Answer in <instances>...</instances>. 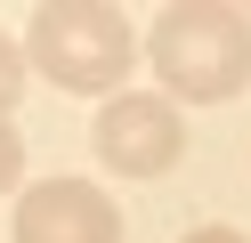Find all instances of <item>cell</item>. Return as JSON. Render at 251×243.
<instances>
[{"label":"cell","mask_w":251,"mask_h":243,"mask_svg":"<svg viewBox=\"0 0 251 243\" xmlns=\"http://www.w3.org/2000/svg\"><path fill=\"white\" fill-rule=\"evenodd\" d=\"M178 243H251L243 227H195V235H178Z\"/></svg>","instance_id":"cell-7"},{"label":"cell","mask_w":251,"mask_h":243,"mask_svg":"<svg viewBox=\"0 0 251 243\" xmlns=\"http://www.w3.org/2000/svg\"><path fill=\"white\" fill-rule=\"evenodd\" d=\"M17 243H122L114 194H98L89 178H41L17 194Z\"/></svg>","instance_id":"cell-4"},{"label":"cell","mask_w":251,"mask_h":243,"mask_svg":"<svg viewBox=\"0 0 251 243\" xmlns=\"http://www.w3.org/2000/svg\"><path fill=\"white\" fill-rule=\"evenodd\" d=\"M17 97H25V49L8 41V32H0V122L17 113Z\"/></svg>","instance_id":"cell-5"},{"label":"cell","mask_w":251,"mask_h":243,"mask_svg":"<svg viewBox=\"0 0 251 243\" xmlns=\"http://www.w3.org/2000/svg\"><path fill=\"white\" fill-rule=\"evenodd\" d=\"M98 162L105 170H122V178H162L170 162L186 154V122H178V106L170 97H154V89H122V97H105V113H98Z\"/></svg>","instance_id":"cell-3"},{"label":"cell","mask_w":251,"mask_h":243,"mask_svg":"<svg viewBox=\"0 0 251 243\" xmlns=\"http://www.w3.org/2000/svg\"><path fill=\"white\" fill-rule=\"evenodd\" d=\"M170 106H227L251 89V16L235 0H170L146 32Z\"/></svg>","instance_id":"cell-1"},{"label":"cell","mask_w":251,"mask_h":243,"mask_svg":"<svg viewBox=\"0 0 251 243\" xmlns=\"http://www.w3.org/2000/svg\"><path fill=\"white\" fill-rule=\"evenodd\" d=\"M25 178V138H17V122H0V194Z\"/></svg>","instance_id":"cell-6"},{"label":"cell","mask_w":251,"mask_h":243,"mask_svg":"<svg viewBox=\"0 0 251 243\" xmlns=\"http://www.w3.org/2000/svg\"><path fill=\"white\" fill-rule=\"evenodd\" d=\"M25 57L65 97H122V81L138 73V32L114 0H41L25 25Z\"/></svg>","instance_id":"cell-2"}]
</instances>
